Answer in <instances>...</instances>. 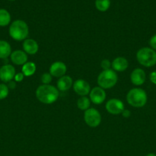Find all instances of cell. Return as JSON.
I'll return each instance as SVG.
<instances>
[{"mask_svg": "<svg viewBox=\"0 0 156 156\" xmlns=\"http://www.w3.org/2000/svg\"><path fill=\"white\" fill-rule=\"evenodd\" d=\"M118 81V76L113 69L103 70L97 78V83L100 88L108 89L114 87Z\"/></svg>", "mask_w": 156, "mask_h": 156, "instance_id": "obj_5", "label": "cell"}, {"mask_svg": "<svg viewBox=\"0 0 156 156\" xmlns=\"http://www.w3.org/2000/svg\"><path fill=\"white\" fill-rule=\"evenodd\" d=\"M145 156H156V155L154 153H148Z\"/></svg>", "mask_w": 156, "mask_h": 156, "instance_id": "obj_30", "label": "cell"}, {"mask_svg": "<svg viewBox=\"0 0 156 156\" xmlns=\"http://www.w3.org/2000/svg\"><path fill=\"white\" fill-rule=\"evenodd\" d=\"M9 1H15V0H9Z\"/></svg>", "mask_w": 156, "mask_h": 156, "instance_id": "obj_31", "label": "cell"}, {"mask_svg": "<svg viewBox=\"0 0 156 156\" xmlns=\"http://www.w3.org/2000/svg\"><path fill=\"white\" fill-rule=\"evenodd\" d=\"M22 73L24 76H32L36 72V65L33 62H27L25 64H24L21 69Z\"/></svg>", "mask_w": 156, "mask_h": 156, "instance_id": "obj_18", "label": "cell"}, {"mask_svg": "<svg viewBox=\"0 0 156 156\" xmlns=\"http://www.w3.org/2000/svg\"><path fill=\"white\" fill-rule=\"evenodd\" d=\"M73 79L70 76H65L59 78L57 82V87H58V91H68L72 86H73Z\"/></svg>", "mask_w": 156, "mask_h": 156, "instance_id": "obj_15", "label": "cell"}, {"mask_svg": "<svg viewBox=\"0 0 156 156\" xmlns=\"http://www.w3.org/2000/svg\"><path fill=\"white\" fill-rule=\"evenodd\" d=\"M9 88L5 84H0V100L5 99L9 95Z\"/></svg>", "mask_w": 156, "mask_h": 156, "instance_id": "obj_22", "label": "cell"}, {"mask_svg": "<svg viewBox=\"0 0 156 156\" xmlns=\"http://www.w3.org/2000/svg\"><path fill=\"white\" fill-rule=\"evenodd\" d=\"M136 59L143 66L151 67L156 64V52L149 47H142L138 50Z\"/></svg>", "mask_w": 156, "mask_h": 156, "instance_id": "obj_4", "label": "cell"}, {"mask_svg": "<svg viewBox=\"0 0 156 156\" xmlns=\"http://www.w3.org/2000/svg\"><path fill=\"white\" fill-rule=\"evenodd\" d=\"M35 94L40 102L44 105H51L59 98V91L53 85H41L37 88Z\"/></svg>", "mask_w": 156, "mask_h": 156, "instance_id": "obj_1", "label": "cell"}, {"mask_svg": "<svg viewBox=\"0 0 156 156\" xmlns=\"http://www.w3.org/2000/svg\"><path fill=\"white\" fill-rule=\"evenodd\" d=\"M10 57L12 62L15 65L23 66L28 62V54L24 50H18L12 52Z\"/></svg>", "mask_w": 156, "mask_h": 156, "instance_id": "obj_13", "label": "cell"}, {"mask_svg": "<svg viewBox=\"0 0 156 156\" xmlns=\"http://www.w3.org/2000/svg\"><path fill=\"white\" fill-rule=\"evenodd\" d=\"M125 109V105L123 102L119 99L112 98L109 100L106 104V110L107 112L113 115H118L122 114Z\"/></svg>", "mask_w": 156, "mask_h": 156, "instance_id": "obj_7", "label": "cell"}, {"mask_svg": "<svg viewBox=\"0 0 156 156\" xmlns=\"http://www.w3.org/2000/svg\"><path fill=\"white\" fill-rule=\"evenodd\" d=\"M149 79L151 83H153L154 85H156V71H153L150 73Z\"/></svg>", "mask_w": 156, "mask_h": 156, "instance_id": "obj_27", "label": "cell"}, {"mask_svg": "<svg viewBox=\"0 0 156 156\" xmlns=\"http://www.w3.org/2000/svg\"><path fill=\"white\" fill-rule=\"evenodd\" d=\"M100 66L103 70L110 69V68L112 67V62L109 59H102L100 62Z\"/></svg>", "mask_w": 156, "mask_h": 156, "instance_id": "obj_24", "label": "cell"}, {"mask_svg": "<svg viewBox=\"0 0 156 156\" xmlns=\"http://www.w3.org/2000/svg\"><path fill=\"white\" fill-rule=\"evenodd\" d=\"M11 21V15L6 9H0V26H7Z\"/></svg>", "mask_w": 156, "mask_h": 156, "instance_id": "obj_20", "label": "cell"}, {"mask_svg": "<svg viewBox=\"0 0 156 156\" xmlns=\"http://www.w3.org/2000/svg\"><path fill=\"white\" fill-rule=\"evenodd\" d=\"M146 79V74L142 69L137 68L132 72L130 75V80L133 85L140 86L143 85Z\"/></svg>", "mask_w": 156, "mask_h": 156, "instance_id": "obj_12", "label": "cell"}, {"mask_svg": "<svg viewBox=\"0 0 156 156\" xmlns=\"http://www.w3.org/2000/svg\"><path fill=\"white\" fill-rule=\"evenodd\" d=\"M9 32L11 37L15 41H24L29 34V27L25 21L16 20L11 24Z\"/></svg>", "mask_w": 156, "mask_h": 156, "instance_id": "obj_2", "label": "cell"}, {"mask_svg": "<svg viewBox=\"0 0 156 156\" xmlns=\"http://www.w3.org/2000/svg\"><path fill=\"white\" fill-rule=\"evenodd\" d=\"M128 66V62L125 57L119 56L112 62V68L115 72H124Z\"/></svg>", "mask_w": 156, "mask_h": 156, "instance_id": "obj_16", "label": "cell"}, {"mask_svg": "<svg viewBox=\"0 0 156 156\" xmlns=\"http://www.w3.org/2000/svg\"><path fill=\"white\" fill-rule=\"evenodd\" d=\"M149 45L152 50H156V34L153 35L149 40Z\"/></svg>", "mask_w": 156, "mask_h": 156, "instance_id": "obj_25", "label": "cell"}, {"mask_svg": "<svg viewBox=\"0 0 156 156\" xmlns=\"http://www.w3.org/2000/svg\"><path fill=\"white\" fill-rule=\"evenodd\" d=\"M84 121L90 127H97L102 121V117L99 111L95 108H89L84 112Z\"/></svg>", "mask_w": 156, "mask_h": 156, "instance_id": "obj_6", "label": "cell"}, {"mask_svg": "<svg viewBox=\"0 0 156 156\" xmlns=\"http://www.w3.org/2000/svg\"><path fill=\"white\" fill-rule=\"evenodd\" d=\"M90 100L92 103L94 105H101L105 101L106 94L104 91L103 88H100L99 86L95 87L91 89L90 92Z\"/></svg>", "mask_w": 156, "mask_h": 156, "instance_id": "obj_8", "label": "cell"}, {"mask_svg": "<svg viewBox=\"0 0 156 156\" xmlns=\"http://www.w3.org/2000/svg\"><path fill=\"white\" fill-rule=\"evenodd\" d=\"M22 47L24 51L29 55L36 54L39 49V46L37 41L31 38L24 40L22 44Z\"/></svg>", "mask_w": 156, "mask_h": 156, "instance_id": "obj_14", "label": "cell"}, {"mask_svg": "<svg viewBox=\"0 0 156 156\" xmlns=\"http://www.w3.org/2000/svg\"><path fill=\"white\" fill-rule=\"evenodd\" d=\"M8 87H9V88H10V89H15V88H16V82H14V81L9 82Z\"/></svg>", "mask_w": 156, "mask_h": 156, "instance_id": "obj_29", "label": "cell"}, {"mask_svg": "<svg viewBox=\"0 0 156 156\" xmlns=\"http://www.w3.org/2000/svg\"><path fill=\"white\" fill-rule=\"evenodd\" d=\"M12 53L11 45L6 41H0V59H6Z\"/></svg>", "mask_w": 156, "mask_h": 156, "instance_id": "obj_17", "label": "cell"}, {"mask_svg": "<svg viewBox=\"0 0 156 156\" xmlns=\"http://www.w3.org/2000/svg\"><path fill=\"white\" fill-rule=\"evenodd\" d=\"M95 6L99 12H106L110 7V0H96Z\"/></svg>", "mask_w": 156, "mask_h": 156, "instance_id": "obj_21", "label": "cell"}, {"mask_svg": "<svg viewBox=\"0 0 156 156\" xmlns=\"http://www.w3.org/2000/svg\"><path fill=\"white\" fill-rule=\"evenodd\" d=\"M15 69L12 65H4L0 68V79L4 82L12 81L15 76Z\"/></svg>", "mask_w": 156, "mask_h": 156, "instance_id": "obj_11", "label": "cell"}, {"mask_svg": "<svg viewBox=\"0 0 156 156\" xmlns=\"http://www.w3.org/2000/svg\"><path fill=\"white\" fill-rule=\"evenodd\" d=\"M127 102L134 108H142L147 103L148 97L143 89L139 88H132L128 91L126 95Z\"/></svg>", "mask_w": 156, "mask_h": 156, "instance_id": "obj_3", "label": "cell"}, {"mask_svg": "<svg viewBox=\"0 0 156 156\" xmlns=\"http://www.w3.org/2000/svg\"><path fill=\"white\" fill-rule=\"evenodd\" d=\"M67 72V66L61 61H57L50 65L49 73L54 77L61 78L65 76Z\"/></svg>", "mask_w": 156, "mask_h": 156, "instance_id": "obj_10", "label": "cell"}, {"mask_svg": "<svg viewBox=\"0 0 156 156\" xmlns=\"http://www.w3.org/2000/svg\"><path fill=\"white\" fill-rule=\"evenodd\" d=\"M122 117H125V118H128V117H129L130 115H131V112H130L129 110L124 109V111L122 112Z\"/></svg>", "mask_w": 156, "mask_h": 156, "instance_id": "obj_28", "label": "cell"}, {"mask_svg": "<svg viewBox=\"0 0 156 156\" xmlns=\"http://www.w3.org/2000/svg\"><path fill=\"white\" fill-rule=\"evenodd\" d=\"M41 81L44 85H49L52 81V76L50 73H43L42 76H41Z\"/></svg>", "mask_w": 156, "mask_h": 156, "instance_id": "obj_23", "label": "cell"}, {"mask_svg": "<svg viewBox=\"0 0 156 156\" xmlns=\"http://www.w3.org/2000/svg\"><path fill=\"white\" fill-rule=\"evenodd\" d=\"M76 105L77 108L81 111H86L88 110L90 107V100L89 98L86 97V96H83L80 97L76 101Z\"/></svg>", "mask_w": 156, "mask_h": 156, "instance_id": "obj_19", "label": "cell"}, {"mask_svg": "<svg viewBox=\"0 0 156 156\" xmlns=\"http://www.w3.org/2000/svg\"><path fill=\"white\" fill-rule=\"evenodd\" d=\"M73 88L75 93L81 97L87 96L91 91L90 84L84 79H78L75 81L74 83L73 84Z\"/></svg>", "mask_w": 156, "mask_h": 156, "instance_id": "obj_9", "label": "cell"}, {"mask_svg": "<svg viewBox=\"0 0 156 156\" xmlns=\"http://www.w3.org/2000/svg\"><path fill=\"white\" fill-rule=\"evenodd\" d=\"M24 78V76L22 73H17V74H15L14 79H15V82H21V81H23Z\"/></svg>", "mask_w": 156, "mask_h": 156, "instance_id": "obj_26", "label": "cell"}]
</instances>
